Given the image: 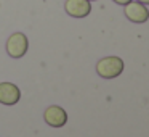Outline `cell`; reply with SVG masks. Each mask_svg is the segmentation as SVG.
Wrapping results in <instances>:
<instances>
[{
  "label": "cell",
  "instance_id": "277c9868",
  "mask_svg": "<svg viewBox=\"0 0 149 137\" xmlns=\"http://www.w3.org/2000/svg\"><path fill=\"white\" fill-rule=\"evenodd\" d=\"M43 119L52 127H63L68 123V111L63 107H59V105H52V107H48L45 110Z\"/></svg>",
  "mask_w": 149,
  "mask_h": 137
},
{
  "label": "cell",
  "instance_id": "3957f363",
  "mask_svg": "<svg viewBox=\"0 0 149 137\" xmlns=\"http://www.w3.org/2000/svg\"><path fill=\"white\" fill-rule=\"evenodd\" d=\"M123 15L128 21L135 24H143L149 20V8L148 5H143L136 0H132L127 5H123Z\"/></svg>",
  "mask_w": 149,
  "mask_h": 137
},
{
  "label": "cell",
  "instance_id": "6da1fadb",
  "mask_svg": "<svg viewBox=\"0 0 149 137\" xmlns=\"http://www.w3.org/2000/svg\"><path fill=\"white\" fill-rule=\"evenodd\" d=\"M123 60L120 56L111 55L98 60L96 63V73L103 79H116L123 73Z\"/></svg>",
  "mask_w": 149,
  "mask_h": 137
},
{
  "label": "cell",
  "instance_id": "52a82bcc",
  "mask_svg": "<svg viewBox=\"0 0 149 137\" xmlns=\"http://www.w3.org/2000/svg\"><path fill=\"white\" fill-rule=\"evenodd\" d=\"M112 2L117 5H120V7H123V5H127L128 2H132V0H112Z\"/></svg>",
  "mask_w": 149,
  "mask_h": 137
},
{
  "label": "cell",
  "instance_id": "8992f818",
  "mask_svg": "<svg viewBox=\"0 0 149 137\" xmlns=\"http://www.w3.org/2000/svg\"><path fill=\"white\" fill-rule=\"evenodd\" d=\"M21 100V90L13 82H0V103L13 107Z\"/></svg>",
  "mask_w": 149,
  "mask_h": 137
},
{
  "label": "cell",
  "instance_id": "9c48e42d",
  "mask_svg": "<svg viewBox=\"0 0 149 137\" xmlns=\"http://www.w3.org/2000/svg\"><path fill=\"white\" fill-rule=\"evenodd\" d=\"M90 2H96V0H90Z\"/></svg>",
  "mask_w": 149,
  "mask_h": 137
},
{
  "label": "cell",
  "instance_id": "ba28073f",
  "mask_svg": "<svg viewBox=\"0 0 149 137\" xmlns=\"http://www.w3.org/2000/svg\"><path fill=\"white\" fill-rule=\"evenodd\" d=\"M136 2H139V4H143V5H149V0H136Z\"/></svg>",
  "mask_w": 149,
  "mask_h": 137
},
{
  "label": "cell",
  "instance_id": "5b68a950",
  "mask_svg": "<svg viewBox=\"0 0 149 137\" xmlns=\"http://www.w3.org/2000/svg\"><path fill=\"white\" fill-rule=\"evenodd\" d=\"M64 11L72 18H85L91 13L90 0H66Z\"/></svg>",
  "mask_w": 149,
  "mask_h": 137
},
{
  "label": "cell",
  "instance_id": "7a4b0ae2",
  "mask_svg": "<svg viewBox=\"0 0 149 137\" xmlns=\"http://www.w3.org/2000/svg\"><path fill=\"white\" fill-rule=\"evenodd\" d=\"M7 53L11 58H23L29 49V39L23 32H13L7 39Z\"/></svg>",
  "mask_w": 149,
  "mask_h": 137
}]
</instances>
